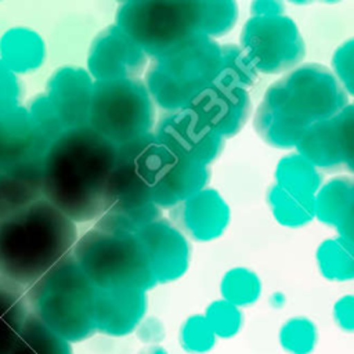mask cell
<instances>
[{"label": "cell", "instance_id": "1", "mask_svg": "<svg viewBox=\"0 0 354 354\" xmlns=\"http://www.w3.org/2000/svg\"><path fill=\"white\" fill-rule=\"evenodd\" d=\"M46 165L41 167V180L59 178L66 176L68 198L84 199L88 216L100 209V201L105 199L111 184L112 169L116 163V152L98 133L91 130H79L66 136L48 152ZM75 202L69 214H73ZM77 203H76V218Z\"/></svg>", "mask_w": 354, "mask_h": 354}, {"label": "cell", "instance_id": "2", "mask_svg": "<svg viewBox=\"0 0 354 354\" xmlns=\"http://www.w3.org/2000/svg\"><path fill=\"white\" fill-rule=\"evenodd\" d=\"M279 344L289 354H310L317 346V326L304 317L288 319L279 330Z\"/></svg>", "mask_w": 354, "mask_h": 354}, {"label": "cell", "instance_id": "3", "mask_svg": "<svg viewBox=\"0 0 354 354\" xmlns=\"http://www.w3.org/2000/svg\"><path fill=\"white\" fill-rule=\"evenodd\" d=\"M216 339L205 315H191L185 319L180 330L181 347L192 354L210 351L216 344Z\"/></svg>", "mask_w": 354, "mask_h": 354}, {"label": "cell", "instance_id": "4", "mask_svg": "<svg viewBox=\"0 0 354 354\" xmlns=\"http://www.w3.org/2000/svg\"><path fill=\"white\" fill-rule=\"evenodd\" d=\"M224 300L239 307L253 303L260 293V283L250 272L238 270L230 272L221 288Z\"/></svg>", "mask_w": 354, "mask_h": 354}, {"label": "cell", "instance_id": "5", "mask_svg": "<svg viewBox=\"0 0 354 354\" xmlns=\"http://www.w3.org/2000/svg\"><path fill=\"white\" fill-rule=\"evenodd\" d=\"M205 318L216 337H232L242 326V314L239 308L225 300L212 303L206 310Z\"/></svg>", "mask_w": 354, "mask_h": 354}, {"label": "cell", "instance_id": "6", "mask_svg": "<svg viewBox=\"0 0 354 354\" xmlns=\"http://www.w3.org/2000/svg\"><path fill=\"white\" fill-rule=\"evenodd\" d=\"M333 318L340 329L346 332H354V295L344 296L336 301L333 308Z\"/></svg>", "mask_w": 354, "mask_h": 354}]
</instances>
